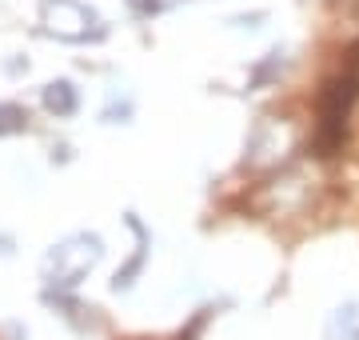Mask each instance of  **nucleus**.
I'll return each mask as SVG.
<instances>
[{
	"label": "nucleus",
	"mask_w": 359,
	"mask_h": 340,
	"mask_svg": "<svg viewBox=\"0 0 359 340\" xmlns=\"http://www.w3.org/2000/svg\"><path fill=\"white\" fill-rule=\"evenodd\" d=\"M104 256V240L96 233H72L65 240H56L48 252H44V261H40V280L44 288H56V292H68V288H76L84 276L100 264Z\"/></svg>",
	"instance_id": "1"
},
{
	"label": "nucleus",
	"mask_w": 359,
	"mask_h": 340,
	"mask_svg": "<svg viewBox=\"0 0 359 340\" xmlns=\"http://www.w3.org/2000/svg\"><path fill=\"white\" fill-rule=\"evenodd\" d=\"M40 32L60 44H96L108 37V25L84 0H40Z\"/></svg>",
	"instance_id": "2"
},
{
	"label": "nucleus",
	"mask_w": 359,
	"mask_h": 340,
	"mask_svg": "<svg viewBox=\"0 0 359 340\" xmlns=\"http://www.w3.org/2000/svg\"><path fill=\"white\" fill-rule=\"evenodd\" d=\"M40 100H44V108L52 117H72L80 108V92L72 89V80H52V84H44Z\"/></svg>",
	"instance_id": "3"
},
{
	"label": "nucleus",
	"mask_w": 359,
	"mask_h": 340,
	"mask_svg": "<svg viewBox=\"0 0 359 340\" xmlns=\"http://www.w3.org/2000/svg\"><path fill=\"white\" fill-rule=\"evenodd\" d=\"M327 340H359V304L347 301L327 316Z\"/></svg>",
	"instance_id": "4"
},
{
	"label": "nucleus",
	"mask_w": 359,
	"mask_h": 340,
	"mask_svg": "<svg viewBox=\"0 0 359 340\" xmlns=\"http://www.w3.org/2000/svg\"><path fill=\"white\" fill-rule=\"evenodd\" d=\"M20 129H28V112L13 100H0V136H13Z\"/></svg>",
	"instance_id": "5"
},
{
	"label": "nucleus",
	"mask_w": 359,
	"mask_h": 340,
	"mask_svg": "<svg viewBox=\"0 0 359 340\" xmlns=\"http://www.w3.org/2000/svg\"><path fill=\"white\" fill-rule=\"evenodd\" d=\"M128 8L136 16H156L160 8H164V0H128Z\"/></svg>",
	"instance_id": "6"
},
{
	"label": "nucleus",
	"mask_w": 359,
	"mask_h": 340,
	"mask_svg": "<svg viewBox=\"0 0 359 340\" xmlns=\"http://www.w3.org/2000/svg\"><path fill=\"white\" fill-rule=\"evenodd\" d=\"M116 112H120V117H128L132 105H128V100H124V105H116V100H112V105L104 108V120H116Z\"/></svg>",
	"instance_id": "7"
}]
</instances>
